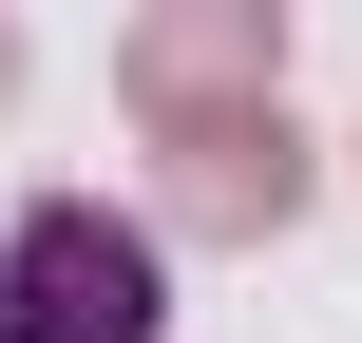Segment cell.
Wrapping results in <instances>:
<instances>
[{
	"instance_id": "obj_2",
	"label": "cell",
	"mask_w": 362,
	"mask_h": 343,
	"mask_svg": "<svg viewBox=\"0 0 362 343\" xmlns=\"http://www.w3.org/2000/svg\"><path fill=\"white\" fill-rule=\"evenodd\" d=\"M134 115H153V134H210V115H286V19H267V0H191V19H134Z\"/></svg>"
},
{
	"instance_id": "obj_1",
	"label": "cell",
	"mask_w": 362,
	"mask_h": 343,
	"mask_svg": "<svg viewBox=\"0 0 362 343\" xmlns=\"http://www.w3.org/2000/svg\"><path fill=\"white\" fill-rule=\"evenodd\" d=\"M172 286H153V229L95 210V191H38L0 229V343H153Z\"/></svg>"
},
{
	"instance_id": "obj_4",
	"label": "cell",
	"mask_w": 362,
	"mask_h": 343,
	"mask_svg": "<svg viewBox=\"0 0 362 343\" xmlns=\"http://www.w3.org/2000/svg\"><path fill=\"white\" fill-rule=\"evenodd\" d=\"M0 95H19V38H0Z\"/></svg>"
},
{
	"instance_id": "obj_3",
	"label": "cell",
	"mask_w": 362,
	"mask_h": 343,
	"mask_svg": "<svg viewBox=\"0 0 362 343\" xmlns=\"http://www.w3.org/2000/svg\"><path fill=\"white\" fill-rule=\"evenodd\" d=\"M286 191H305L286 115H210V134H172V210H191V229H286Z\"/></svg>"
}]
</instances>
